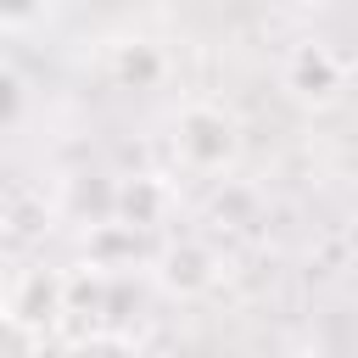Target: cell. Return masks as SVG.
<instances>
[{
  "instance_id": "cell-4",
  "label": "cell",
  "mask_w": 358,
  "mask_h": 358,
  "mask_svg": "<svg viewBox=\"0 0 358 358\" xmlns=\"http://www.w3.org/2000/svg\"><path fill=\"white\" fill-rule=\"evenodd\" d=\"M151 268H157V285H162L168 296H179V302H196V296H207V291L224 280V257H218V246L201 241V235L168 241V246L151 257Z\"/></svg>"
},
{
  "instance_id": "cell-5",
  "label": "cell",
  "mask_w": 358,
  "mask_h": 358,
  "mask_svg": "<svg viewBox=\"0 0 358 358\" xmlns=\"http://www.w3.org/2000/svg\"><path fill=\"white\" fill-rule=\"evenodd\" d=\"M112 190H117V196H112V218H117V224H129V229H140V235H151V229H162V224H168L173 190H168L157 173L117 179Z\"/></svg>"
},
{
  "instance_id": "cell-2",
  "label": "cell",
  "mask_w": 358,
  "mask_h": 358,
  "mask_svg": "<svg viewBox=\"0 0 358 358\" xmlns=\"http://www.w3.org/2000/svg\"><path fill=\"white\" fill-rule=\"evenodd\" d=\"M280 90L308 112H330L347 95V62L324 39H296L280 62Z\"/></svg>"
},
{
  "instance_id": "cell-11",
  "label": "cell",
  "mask_w": 358,
  "mask_h": 358,
  "mask_svg": "<svg viewBox=\"0 0 358 358\" xmlns=\"http://www.w3.org/2000/svg\"><path fill=\"white\" fill-rule=\"evenodd\" d=\"M6 358H50V352H45V336H34L22 324H6Z\"/></svg>"
},
{
  "instance_id": "cell-8",
  "label": "cell",
  "mask_w": 358,
  "mask_h": 358,
  "mask_svg": "<svg viewBox=\"0 0 358 358\" xmlns=\"http://www.w3.org/2000/svg\"><path fill=\"white\" fill-rule=\"evenodd\" d=\"M106 302H112V274L106 268H78V274H67V319H90V336L101 330V319H106Z\"/></svg>"
},
{
  "instance_id": "cell-10",
  "label": "cell",
  "mask_w": 358,
  "mask_h": 358,
  "mask_svg": "<svg viewBox=\"0 0 358 358\" xmlns=\"http://www.w3.org/2000/svg\"><path fill=\"white\" fill-rule=\"evenodd\" d=\"M67 358H134V347H129L123 336H112V330H95V336H84Z\"/></svg>"
},
{
  "instance_id": "cell-6",
  "label": "cell",
  "mask_w": 358,
  "mask_h": 358,
  "mask_svg": "<svg viewBox=\"0 0 358 358\" xmlns=\"http://www.w3.org/2000/svg\"><path fill=\"white\" fill-rule=\"evenodd\" d=\"M106 73H112L117 90L145 95V90H162V78H168V56H162V45H151V39H123V45H112Z\"/></svg>"
},
{
  "instance_id": "cell-14",
  "label": "cell",
  "mask_w": 358,
  "mask_h": 358,
  "mask_svg": "<svg viewBox=\"0 0 358 358\" xmlns=\"http://www.w3.org/2000/svg\"><path fill=\"white\" fill-rule=\"evenodd\" d=\"M352 224H358V190H352Z\"/></svg>"
},
{
  "instance_id": "cell-7",
  "label": "cell",
  "mask_w": 358,
  "mask_h": 358,
  "mask_svg": "<svg viewBox=\"0 0 358 358\" xmlns=\"http://www.w3.org/2000/svg\"><path fill=\"white\" fill-rule=\"evenodd\" d=\"M140 252H145V235H140V229H129V224H117V218L90 224V268L117 274V268H134Z\"/></svg>"
},
{
  "instance_id": "cell-3",
  "label": "cell",
  "mask_w": 358,
  "mask_h": 358,
  "mask_svg": "<svg viewBox=\"0 0 358 358\" xmlns=\"http://www.w3.org/2000/svg\"><path fill=\"white\" fill-rule=\"evenodd\" d=\"M0 324H22L34 336H50L56 324H67V274L28 263L6 280V302H0Z\"/></svg>"
},
{
  "instance_id": "cell-13",
  "label": "cell",
  "mask_w": 358,
  "mask_h": 358,
  "mask_svg": "<svg viewBox=\"0 0 358 358\" xmlns=\"http://www.w3.org/2000/svg\"><path fill=\"white\" fill-rule=\"evenodd\" d=\"M291 358H324V352H313V347H308V352H291Z\"/></svg>"
},
{
  "instance_id": "cell-1",
  "label": "cell",
  "mask_w": 358,
  "mask_h": 358,
  "mask_svg": "<svg viewBox=\"0 0 358 358\" xmlns=\"http://www.w3.org/2000/svg\"><path fill=\"white\" fill-rule=\"evenodd\" d=\"M168 145L179 157L185 173L196 179H224L241 168V151H246V134H241V117L218 101H185L173 112V129H168Z\"/></svg>"
},
{
  "instance_id": "cell-9",
  "label": "cell",
  "mask_w": 358,
  "mask_h": 358,
  "mask_svg": "<svg viewBox=\"0 0 358 358\" xmlns=\"http://www.w3.org/2000/svg\"><path fill=\"white\" fill-rule=\"evenodd\" d=\"M50 17V0H0V28L17 39V34H28V28H39Z\"/></svg>"
},
{
  "instance_id": "cell-12",
  "label": "cell",
  "mask_w": 358,
  "mask_h": 358,
  "mask_svg": "<svg viewBox=\"0 0 358 358\" xmlns=\"http://www.w3.org/2000/svg\"><path fill=\"white\" fill-rule=\"evenodd\" d=\"M0 90H6V129H17V123H22V73L6 67V73H0Z\"/></svg>"
}]
</instances>
